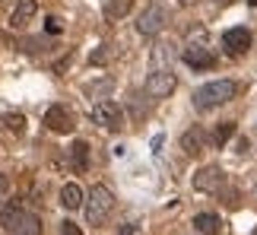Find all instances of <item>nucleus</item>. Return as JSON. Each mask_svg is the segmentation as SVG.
I'll use <instances>...</instances> for the list:
<instances>
[{
    "label": "nucleus",
    "instance_id": "4be33fe9",
    "mask_svg": "<svg viewBox=\"0 0 257 235\" xmlns=\"http://www.w3.org/2000/svg\"><path fill=\"white\" fill-rule=\"evenodd\" d=\"M232 134H235V121H225V124H219V127L213 131V143H216V146H222Z\"/></svg>",
    "mask_w": 257,
    "mask_h": 235
},
{
    "label": "nucleus",
    "instance_id": "412c9836",
    "mask_svg": "<svg viewBox=\"0 0 257 235\" xmlns=\"http://www.w3.org/2000/svg\"><path fill=\"white\" fill-rule=\"evenodd\" d=\"M4 127L10 134H23L26 131V118L19 114V111H10V114H4Z\"/></svg>",
    "mask_w": 257,
    "mask_h": 235
},
{
    "label": "nucleus",
    "instance_id": "2eb2a0df",
    "mask_svg": "<svg viewBox=\"0 0 257 235\" xmlns=\"http://www.w3.org/2000/svg\"><path fill=\"white\" fill-rule=\"evenodd\" d=\"M172 61H175V45L169 42H159L153 48V70H172Z\"/></svg>",
    "mask_w": 257,
    "mask_h": 235
},
{
    "label": "nucleus",
    "instance_id": "9b49d317",
    "mask_svg": "<svg viewBox=\"0 0 257 235\" xmlns=\"http://www.w3.org/2000/svg\"><path fill=\"white\" fill-rule=\"evenodd\" d=\"M184 64L187 67H194V70H210V67H216V57L210 48H203V45H191L184 51Z\"/></svg>",
    "mask_w": 257,
    "mask_h": 235
},
{
    "label": "nucleus",
    "instance_id": "393cba45",
    "mask_svg": "<svg viewBox=\"0 0 257 235\" xmlns=\"http://www.w3.org/2000/svg\"><path fill=\"white\" fill-rule=\"evenodd\" d=\"M89 61H92V64H105V61H108V51L102 48V51H95L92 57H89Z\"/></svg>",
    "mask_w": 257,
    "mask_h": 235
},
{
    "label": "nucleus",
    "instance_id": "4468645a",
    "mask_svg": "<svg viewBox=\"0 0 257 235\" xmlns=\"http://www.w3.org/2000/svg\"><path fill=\"white\" fill-rule=\"evenodd\" d=\"M83 200H86V194H83V188H80L76 181H67L64 188H61V203H64V210H80Z\"/></svg>",
    "mask_w": 257,
    "mask_h": 235
},
{
    "label": "nucleus",
    "instance_id": "39448f33",
    "mask_svg": "<svg viewBox=\"0 0 257 235\" xmlns=\"http://www.w3.org/2000/svg\"><path fill=\"white\" fill-rule=\"evenodd\" d=\"M45 127L54 134H73L76 131V118L73 111L67 108V105H51V108L45 111Z\"/></svg>",
    "mask_w": 257,
    "mask_h": 235
},
{
    "label": "nucleus",
    "instance_id": "c85d7f7f",
    "mask_svg": "<svg viewBox=\"0 0 257 235\" xmlns=\"http://www.w3.org/2000/svg\"><path fill=\"white\" fill-rule=\"evenodd\" d=\"M254 235H257V229H254Z\"/></svg>",
    "mask_w": 257,
    "mask_h": 235
},
{
    "label": "nucleus",
    "instance_id": "aec40b11",
    "mask_svg": "<svg viewBox=\"0 0 257 235\" xmlns=\"http://www.w3.org/2000/svg\"><path fill=\"white\" fill-rule=\"evenodd\" d=\"M111 86H114V80H111V76H105V80H98V83H89V86H86V95L102 99L105 92H111Z\"/></svg>",
    "mask_w": 257,
    "mask_h": 235
},
{
    "label": "nucleus",
    "instance_id": "f03ea898",
    "mask_svg": "<svg viewBox=\"0 0 257 235\" xmlns=\"http://www.w3.org/2000/svg\"><path fill=\"white\" fill-rule=\"evenodd\" d=\"M83 210H86V222L89 226H105L114 213V194L108 184H92L89 197L83 200Z\"/></svg>",
    "mask_w": 257,
    "mask_h": 235
},
{
    "label": "nucleus",
    "instance_id": "dca6fc26",
    "mask_svg": "<svg viewBox=\"0 0 257 235\" xmlns=\"http://www.w3.org/2000/svg\"><path fill=\"white\" fill-rule=\"evenodd\" d=\"M70 159H73V169L76 172H86L89 169V143L86 140H76L70 146Z\"/></svg>",
    "mask_w": 257,
    "mask_h": 235
},
{
    "label": "nucleus",
    "instance_id": "6e6552de",
    "mask_svg": "<svg viewBox=\"0 0 257 235\" xmlns=\"http://www.w3.org/2000/svg\"><path fill=\"white\" fill-rule=\"evenodd\" d=\"M222 45L229 48V54H244L251 48V32L244 26H235V29H225L222 32Z\"/></svg>",
    "mask_w": 257,
    "mask_h": 235
},
{
    "label": "nucleus",
    "instance_id": "9d476101",
    "mask_svg": "<svg viewBox=\"0 0 257 235\" xmlns=\"http://www.w3.org/2000/svg\"><path fill=\"white\" fill-rule=\"evenodd\" d=\"M38 13V0H16L13 13H10V29H26Z\"/></svg>",
    "mask_w": 257,
    "mask_h": 235
},
{
    "label": "nucleus",
    "instance_id": "7ed1b4c3",
    "mask_svg": "<svg viewBox=\"0 0 257 235\" xmlns=\"http://www.w3.org/2000/svg\"><path fill=\"white\" fill-rule=\"evenodd\" d=\"M165 26H169V10H165V4H150L143 10V16L137 19V32L146 35V38L159 35Z\"/></svg>",
    "mask_w": 257,
    "mask_h": 235
},
{
    "label": "nucleus",
    "instance_id": "a211bd4d",
    "mask_svg": "<svg viewBox=\"0 0 257 235\" xmlns=\"http://www.w3.org/2000/svg\"><path fill=\"white\" fill-rule=\"evenodd\" d=\"M19 48H23V51H29V54H38V51H51L54 48V42L51 38H23V42H19Z\"/></svg>",
    "mask_w": 257,
    "mask_h": 235
},
{
    "label": "nucleus",
    "instance_id": "f8f14e48",
    "mask_svg": "<svg viewBox=\"0 0 257 235\" xmlns=\"http://www.w3.org/2000/svg\"><path fill=\"white\" fill-rule=\"evenodd\" d=\"M23 216H26V210L19 207V200H10L7 207H0V226H4L7 232H16L19 222H23Z\"/></svg>",
    "mask_w": 257,
    "mask_h": 235
},
{
    "label": "nucleus",
    "instance_id": "bb28decb",
    "mask_svg": "<svg viewBox=\"0 0 257 235\" xmlns=\"http://www.w3.org/2000/svg\"><path fill=\"white\" fill-rule=\"evenodd\" d=\"M248 4H251V7H257V0H248Z\"/></svg>",
    "mask_w": 257,
    "mask_h": 235
},
{
    "label": "nucleus",
    "instance_id": "0eeeda50",
    "mask_svg": "<svg viewBox=\"0 0 257 235\" xmlns=\"http://www.w3.org/2000/svg\"><path fill=\"white\" fill-rule=\"evenodd\" d=\"M178 86V76L172 70H153L150 80H146V92L153 95V99H169Z\"/></svg>",
    "mask_w": 257,
    "mask_h": 235
},
{
    "label": "nucleus",
    "instance_id": "423d86ee",
    "mask_svg": "<svg viewBox=\"0 0 257 235\" xmlns=\"http://www.w3.org/2000/svg\"><path fill=\"white\" fill-rule=\"evenodd\" d=\"M225 184V172L219 165H203L200 172H194V188L203 194H219Z\"/></svg>",
    "mask_w": 257,
    "mask_h": 235
},
{
    "label": "nucleus",
    "instance_id": "6ab92c4d",
    "mask_svg": "<svg viewBox=\"0 0 257 235\" xmlns=\"http://www.w3.org/2000/svg\"><path fill=\"white\" fill-rule=\"evenodd\" d=\"M16 235H42V219L35 216V213H26L23 222H19Z\"/></svg>",
    "mask_w": 257,
    "mask_h": 235
},
{
    "label": "nucleus",
    "instance_id": "f3484780",
    "mask_svg": "<svg viewBox=\"0 0 257 235\" xmlns=\"http://www.w3.org/2000/svg\"><path fill=\"white\" fill-rule=\"evenodd\" d=\"M131 7H134V0H108V4H105V16L108 19H124L127 13H131Z\"/></svg>",
    "mask_w": 257,
    "mask_h": 235
},
{
    "label": "nucleus",
    "instance_id": "cd10ccee",
    "mask_svg": "<svg viewBox=\"0 0 257 235\" xmlns=\"http://www.w3.org/2000/svg\"><path fill=\"white\" fill-rule=\"evenodd\" d=\"M254 197H257V184H254Z\"/></svg>",
    "mask_w": 257,
    "mask_h": 235
},
{
    "label": "nucleus",
    "instance_id": "1a4fd4ad",
    "mask_svg": "<svg viewBox=\"0 0 257 235\" xmlns=\"http://www.w3.org/2000/svg\"><path fill=\"white\" fill-rule=\"evenodd\" d=\"M206 143H210V137H206V131L203 127H187V131L181 134V150L187 153V156H200L203 150H206Z\"/></svg>",
    "mask_w": 257,
    "mask_h": 235
},
{
    "label": "nucleus",
    "instance_id": "5701e85b",
    "mask_svg": "<svg viewBox=\"0 0 257 235\" xmlns=\"http://www.w3.org/2000/svg\"><path fill=\"white\" fill-rule=\"evenodd\" d=\"M61 29H64V26H61V19H57V16H48V19H45V32H48V35H61Z\"/></svg>",
    "mask_w": 257,
    "mask_h": 235
},
{
    "label": "nucleus",
    "instance_id": "a878e982",
    "mask_svg": "<svg viewBox=\"0 0 257 235\" xmlns=\"http://www.w3.org/2000/svg\"><path fill=\"white\" fill-rule=\"evenodd\" d=\"M197 4V0H181V7H194Z\"/></svg>",
    "mask_w": 257,
    "mask_h": 235
},
{
    "label": "nucleus",
    "instance_id": "f257e3e1",
    "mask_svg": "<svg viewBox=\"0 0 257 235\" xmlns=\"http://www.w3.org/2000/svg\"><path fill=\"white\" fill-rule=\"evenodd\" d=\"M238 95V83L235 80H213V83H203L200 89L194 92V108L197 111H210L216 105H225Z\"/></svg>",
    "mask_w": 257,
    "mask_h": 235
},
{
    "label": "nucleus",
    "instance_id": "b1692460",
    "mask_svg": "<svg viewBox=\"0 0 257 235\" xmlns=\"http://www.w3.org/2000/svg\"><path fill=\"white\" fill-rule=\"evenodd\" d=\"M61 235H83V229L76 226V222H70V219H64V222H61Z\"/></svg>",
    "mask_w": 257,
    "mask_h": 235
},
{
    "label": "nucleus",
    "instance_id": "ddd939ff",
    "mask_svg": "<svg viewBox=\"0 0 257 235\" xmlns=\"http://www.w3.org/2000/svg\"><path fill=\"white\" fill-rule=\"evenodd\" d=\"M191 226H194L197 235H219L222 232V219L216 216V213H197Z\"/></svg>",
    "mask_w": 257,
    "mask_h": 235
},
{
    "label": "nucleus",
    "instance_id": "20e7f679",
    "mask_svg": "<svg viewBox=\"0 0 257 235\" xmlns=\"http://www.w3.org/2000/svg\"><path fill=\"white\" fill-rule=\"evenodd\" d=\"M89 118H92L98 127H105V131H121L124 127V111L117 108V102H108V99L95 102L92 111H89Z\"/></svg>",
    "mask_w": 257,
    "mask_h": 235
}]
</instances>
